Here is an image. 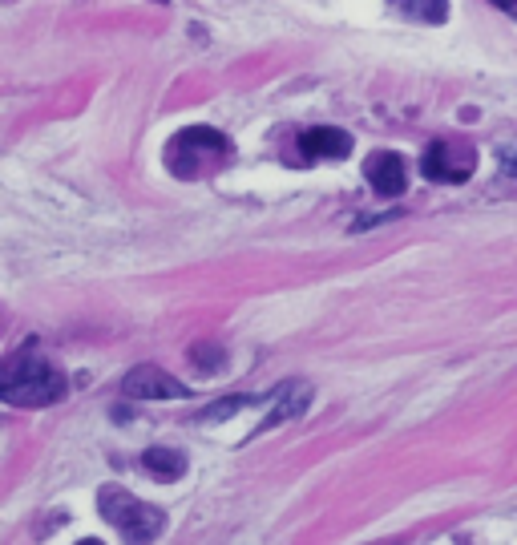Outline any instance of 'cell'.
Returning <instances> with one entry per match:
<instances>
[{"label":"cell","instance_id":"1","mask_svg":"<svg viewBox=\"0 0 517 545\" xmlns=\"http://www.w3.org/2000/svg\"><path fill=\"white\" fill-rule=\"evenodd\" d=\"M65 392H69L65 376L45 360L37 340H29L9 360H0V400L13 408H45L65 400Z\"/></svg>","mask_w":517,"mask_h":545},{"label":"cell","instance_id":"2","mask_svg":"<svg viewBox=\"0 0 517 545\" xmlns=\"http://www.w3.org/2000/svg\"><path fill=\"white\" fill-rule=\"evenodd\" d=\"M231 150L235 146H231L227 134L211 130V126H190V130H182V134L170 138V146H166V170L174 178H186V182L211 178V174H219L231 162Z\"/></svg>","mask_w":517,"mask_h":545},{"label":"cell","instance_id":"3","mask_svg":"<svg viewBox=\"0 0 517 545\" xmlns=\"http://www.w3.org/2000/svg\"><path fill=\"white\" fill-rule=\"evenodd\" d=\"M97 513L106 517L122 537H130V541H154L166 529V513L162 509L138 501L134 493H126L118 485H106V489L97 493Z\"/></svg>","mask_w":517,"mask_h":545},{"label":"cell","instance_id":"4","mask_svg":"<svg viewBox=\"0 0 517 545\" xmlns=\"http://www.w3.org/2000/svg\"><path fill=\"white\" fill-rule=\"evenodd\" d=\"M473 166H477V150L473 146H453V142H433L425 150V158H421V174L429 182H449V186L465 182L473 174Z\"/></svg>","mask_w":517,"mask_h":545},{"label":"cell","instance_id":"5","mask_svg":"<svg viewBox=\"0 0 517 545\" xmlns=\"http://www.w3.org/2000/svg\"><path fill=\"white\" fill-rule=\"evenodd\" d=\"M122 392L130 400H186L190 396V388L182 380H174L166 368H154V364H138L122 380Z\"/></svg>","mask_w":517,"mask_h":545},{"label":"cell","instance_id":"6","mask_svg":"<svg viewBox=\"0 0 517 545\" xmlns=\"http://www.w3.org/2000/svg\"><path fill=\"white\" fill-rule=\"evenodd\" d=\"M364 178L372 182V190H376L380 198H396V194H404V186H408L404 158H400V154H392V150L372 154V158L364 162Z\"/></svg>","mask_w":517,"mask_h":545},{"label":"cell","instance_id":"7","mask_svg":"<svg viewBox=\"0 0 517 545\" xmlns=\"http://www.w3.org/2000/svg\"><path fill=\"white\" fill-rule=\"evenodd\" d=\"M299 150H303V162H320V158H348L352 154V138L344 130H332V126H320V130H307L299 134Z\"/></svg>","mask_w":517,"mask_h":545},{"label":"cell","instance_id":"8","mask_svg":"<svg viewBox=\"0 0 517 545\" xmlns=\"http://www.w3.org/2000/svg\"><path fill=\"white\" fill-rule=\"evenodd\" d=\"M307 404H312V388H307V384H287V388H279V408L259 424V432H263V428H275V424H283V420H291V416H299Z\"/></svg>","mask_w":517,"mask_h":545},{"label":"cell","instance_id":"9","mask_svg":"<svg viewBox=\"0 0 517 545\" xmlns=\"http://www.w3.org/2000/svg\"><path fill=\"white\" fill-rule=\"evenodd\" d=\"M142 469L158 481H178L186 473V457L178 449H146L142 453Z\"/></svg>","mask_w":517,"mask_h":545},{"label":"cell","instance_id":"10","mask_svg":"<svg viewBox=\"0 0 517 545\" xmlns=\"http://www.w3.org/2000/svg\"><path fill=\"white\" fill-rule=\"evenodd\" d=\"M404 17L425 21V25H441L449 17V0H404Z\"/></svg>","mask_w":517,"mask_h":545},{"label":"cell","instance_id":"11","mask_svg":"<svg viewBox=\"0 0 517 545\" xmlns=\"http://www.w3.org/2000/svg\"><path fill=\"white\" fill-rule=\"evenodd\" d=\"M190 360H194V364H198L206 376H215V372L227 364V352H223V348H215V344H194Z\"/></svg>","mask_w":517,"mask_h":545},{"label":"cell","instance_id":"12","mask_svg":"<svg viewBox=\"0 0 517 545\" xmlns=\"http://www.w3.org/2000/svg\"><path fill=\"white\" fill-rule=\"evenodd\" d=\"M243 404H251L247 396H231V400H219L211 412H202V420H219V416H231V412H239Z\"/></svg>","mask_w":517,"mask_h":545},{"label":"cell","instance_id":"13","mask_svg":"<svg viewBox=\"0 0 517 545\" xmlns=\"http://www.w3.org/2000/svg\"><path fill=\"white\" fill-rule=\"evenodd\" d=\"M501 170L517 178V154H513V150H505V154H501Z\"/></svg>","mask_w":517,"mask_h":545},{"label":"cell","instance_id":"14","mask_svg":"<svg viewBox=\"0 0 517 545\" xmlns=\"http://www.w3.org/2000/svg\"><path fill=\"white\" fill-rule=\"evenodd\" d=\"M493 5H501V9H513V5H517V0H493Z\"/></svg>","mask_w":517,"mask_h":545}]
</instances>
